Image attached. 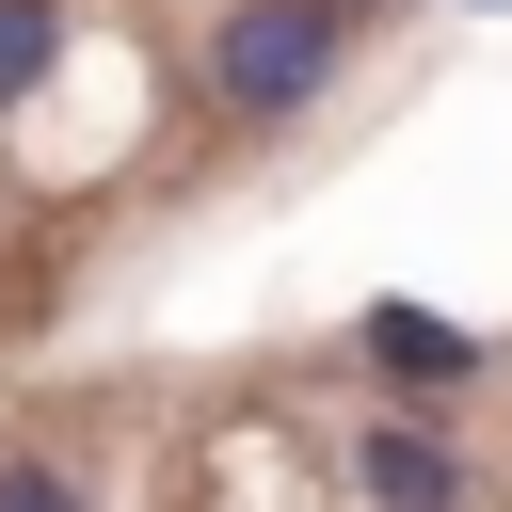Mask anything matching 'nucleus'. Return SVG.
Instances as JSON below:
<instances>
[{"label":"nucleus","instance_id":"nucleus-1","mask_svg":"<svg viewBox=\"0 0 512 512\" xmlns=\"http://www.w3.org/2000/svg\"><path fill=\"white\" fill-rule=\"evenodd\" d=\"M352 32H368V0H240V16L208 32V96H224L240 128H272V112H304V96L352 64Z\"/></svg>","mask_w":512,"mask_h":512},{"label":"nucleus","instance_id":"nucleus-2","mask_svg":"<svg viewBox=\"0 0 512 512\" xmlns=\"http://www.w3.org/2000/svg\"><path fill=\"white\" fill-rule=\"evenodd\" d=\"M352 496H368V512H448V496H464V464H448V432L384 416V432L352 448Z\"/></svg>","mask_w":512,"mask_h":512},{"label":"nucleus","instance_id":"nucleus-3","mask_svg":"<svg viewBox=\"0 0 512 512\" xmlns=\"http://www.w3.org/2000/svg\"><path fill=\"white\" fill-rule=\"evenodd\" d=\"M368 368H400V384H480V336L432 320V304H368Z\"/></svg>","mask_w":512,"mask_h":512},{"label":"nucleus","instance_id":"nucleus-4","mask_svg":"<svg viewBox=\"0 0 512 512\" xmlns=\"http://www.w3.org/2000/svg\"><path fill=\"white\" fill-rule=\"evenodd\" d=\"M48 64H64V0H0V112H16Z\"/></svg>","mask_w":512,"mask_h":512},{"label":"nucleus","instance_id":"nucleus-5","mask_svg":"<svg viewBox=\"0 0 512 512\" xmlns=\"http://www.w3.org/2000/svg\"><path fill=\"white\" fill-rule=\"evenodd\" d=\"M0 512H96V496H80L64 464H0Z\"/></svg>","mask_w":512,"mask_h":512}]
</instances>
